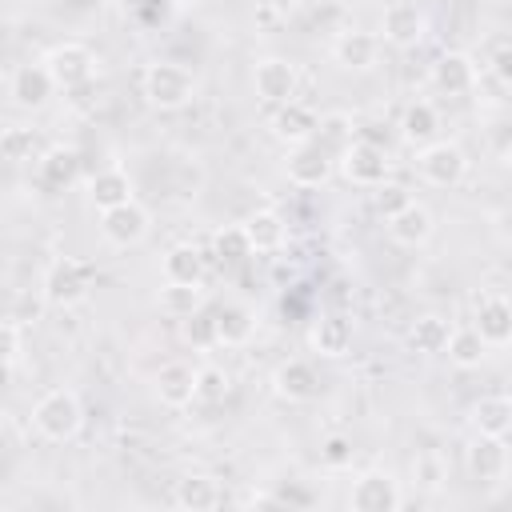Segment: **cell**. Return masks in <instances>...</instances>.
<instances>
[{"instance_id":"obj_1","label":"cell","mask_w":512,"mask_h":512,"mask_svg":"<svg viewBox=\"0 0 512 512\" xmlns=\"http://www.w3.org/2000/svg\"><path fill=\"white\" fill-rule=\"evenodd\" d=\"M140 88H144V100L160 112H180L196 100V76L184 64H172V60L148 64Z\"/></svg>"},{"instance_id":"obj_2","label":"cell","mask_w":512,"mask_h":512,"mask_svg":"<svg viewBox=\"0 0 512 512\" xmlns=\"http://www.w3.org/2000/svg\"><path fill=\"white\" fill-rule=\"evenodd\" d=\"M32 424H36V432H40L44 440H56V444L76 440L80 428H84L80 396H76L72 388H52V392H44V396L36 400V408H32Z\"/></svg>"},{"instance_id":"obj_3","label":"cell","mask_w":512,"mask_h":512,"mask_svg":"<svg viewBox=\"0 0 512 512\" xmlns=\"http://www.w3.org/2000/svg\"><path fill=\"white\" fill-rule=\"evenodd\" d=\"M416 172L432 188H456L468 176V156L452 140H432V144L416 148Z\"/></svg>"},{"instance_id":"obj_4","label":"cell","mask_w":512,"mask_h":512,"mask_svg":"<svg viewBox=\"0 0 512 512\" xmlns=\"http://www.w3.org/2000/svg\"><path fill=\"white\" fill-rule=\"evenodd\" d=\"M88 292H92V268L84 260L60 256L48 264V272H44V300L48 304L76 308L80 300H88Z\"/></svg>"},{"instance_id":"obj_5","label":"cell","mask_w":512,"mask_h":512,"mask_svg":"<svg viewBox=\"0 0 512 512\" xmlns=\"http://www.w3.org/2000/svg\"><path fill=\"white\" fill-rule=\"evenodd\" d=\"M336 164H340V172H344L352 184H360V188H376V184H384L388 172H392L388 148L376 144V140H360V136L336 156Z\"/></svg>"},{"instance_id":"obj_6","label":"cell","mask_w":512,"mask_h":512,"mask_svg":"<svg viewBox=\"0 0 512 512\" xmlns=\"http://www.w3.org/2000/svg\"><path fill=\"white\" fill-rule=\"evenodd\" d=\"M284 172H288V180L300 184V188H320V184L332 180V172H336V156L324 152L316 140H304V144H292V148H288Z\"/></svg>"},{"instance_id":"obj_7","label":"cell","mask_w":512,"mask_h":512,"mask_svg":"<svg viewBox=\"0 0 512 512\" xmlns=\"http://www.w3.org/2000/svg\"><path fill=\"white\" fill-rule=\"evenodd\" d=\"M148 228H152V216H148V208L136 204V200H124V204L100 212V236H104L108 244H116V248L140 244V240L148 236Z\"/></svg>"},{"instance_id":"obj_8","label":"cell","mask_w":512,"mask_h":512,"mask_svg":"<svg viewBox=\"0 0 512 512\" xmlns=\"http://www.w3.org/2000/svg\"><path fill=\"white\" fill-rule=\"evenodd\" d=\"M44 68H48V76H52L56 88H80V84L92 80L96 56H92V48L68 40V44H56V48L44 56Z\"/></svg>"},{"instance_id":"obj_9","label":"cell","mask_w":512,"mask_h":512,"mask_svg":"<svg viewBox=\"0 0 512 512\" xmlns=\"http://www.w3.org/2000/svg\"><path fill=\"white\" fill-rule=\"evenodd\" d=\"M252 84H256V96L264 104H288L296 96V88H300V72L284 56H264V60H256Z\"/></svg>"},{"instance_id":"obj_10","label":"cell","mask_w":512,"mask_h":512,"mask_svg":"<svg viewBox=\"0 0 512 512\" xmlns=\"http://www.w3.org/2000/svg\"><path fill=\"white\" fill-rule=\"evenodd\" d=\"M348 504L356 512H396L404 504V492H400V480H392L388 472H364L356 476Z\"/></svg>"},{"instance_id":"obj_11","label":"cell","mask_w":512,"mask_h":512,"mask_svg":"<svg viewBox=\"0 0 512 512\" xmlns=\"http://www.w3.org/2000/svg\"><path fill=\"white\" fill-rule=\"evenodd\" d=\"M380 32H384V40H388L392 48H416V44L424 40V32H428V20H424V12H420L416 4L396 0V4L384 8Z\"/></svg>"},{"instance_id":"obj_12","label":"cell","mask_w":512,"mask_h":512,"mask_svg":"<svg viewBox=\"0 0 512 512\" xmlns=\"http://www.w3.org/2000/svg\"><path fill=\"white\" fill-rule=\"evenodd\" d=\"M272 388L280 400L288 404H308L320 396V372L308 364V360H284L276 372H272Z\"/></svg>"},{"instance_id":"obj_13","label":"cell","mask_w":512,"mask_h":512,"mask_svg":"<svg viewBox=\"0 0 512 512\" xmlns=\"http://www.w3.org/2000/svg\"><path fill=\"white\" fill-rule=\"evenodd\" d=\"M432 84L444 96H468L476 88V60L468 52H440L432 64Z\"/></svg>"},{"instance_id":"obj_14","label":"cell","mask_w":512,"mask_h":512,"mask_svg":"<svg viewBox=\"0 0 512 512\" xmlns=\"http://www.w3.org/2000/svg\"><path fill=\"white\" fill-rule=\"evenodd\" d=\"M152 388H156V400H160V404L184 408V404L196 400V368L184 364V360H168V364H160Z\"/></svg>"},{"instance_id":"obj_15","label":"cell","mask_w":512,"mask_h":512,"mask_svg":"<svg viewBox=\"0 0 512 512\" xmlns=\"http://www.w3.org/2000/svg\"><path fill=\"white\" fill-rule=\"evenodd\" d=\"M432 232H436V220H432V212H428L424 204H416V200H408L400 212L388 216V236H392L396 244H404V248L428 244Z\"/></svg>"},{"instance_id":"obj_16","label":"cell","mask_w":512,"mask_h":512,"mask_svg":"<svg viewBox=\"0 0 512 512\" xmlns=\"http://www.w3.org/2000/svg\"><path fill=\"white\" fill-rule=\"evenodd\" d=\"M472 328L480 332V340H484L488 348H504V344L512 340V304H508L500 292L484 296V300L476 304V324H472Z\"/></svg>"},{"instance_id":"obj_17","label":"cell","mask_w":512,"mask_h":512,"mask_svg":"<svg viewBox=\"0 0 512 512\" xmlns=\"http://www.w3.org/2000/svg\"><path fill=\"white\" fill-rule=\"evenodd\" d=\"M468 468L480 484H500L508 476V444L504 436H476L468 448Z\"/></svg>"},{"instance_id":"obj_18","label":"cell","mask_w":512,"mask_h":512,"mask_svg":"<svg viewBox=\"0 0 512 512\" xmlns=\"http://www.w3.org/2000/svg\"><path fill=\"white\" fill-rule=\"evenodd\" d=\"M8 92H12L16 108L36 112V108H44V104L52 100L56 84H52V76H48V68H44V64H24V68H16V72H12Z\"/></svg>"},{"instance_id":"obj_19","label":"cell","mask_w":512,"mask_h":512,"mask_svg":"<svg viewBox=\"0 0 512 512\" xmlns=\"http://www.w3.org/2000/svg\"><path fill=\"white\" fill-rule=\"evenodd\" d=\"M316 112L308 108V104H300V100H288V104H276V112H272V136L280 140V144H304V140H312L316 136Z\"/></svg>"},{"instance_id":"obj_20","label":"cell","mask_w":512,"mask_h":512,"mask_svg":"<svg viewBox=\"0 0 512 512\" xmlns=\"http://www.w3.org/2000/svg\"><path fill=\"white\" fill-rule=\"evenodd\" d=\"M332 56H336V64H340V68H352V72H368V68L376 64V56H380V40H376L372 32H360V28H352V32H340V36H336V44H332Z\"/></svg>"},{"instance_id":"obj_21","label":"cell","mask_w":512,"mask_h":512,"mask_svg":"<svg viewBox=\"0 0 512 512\" xmlns=\"http://www.w3.org/2000/svg\"><path fill=\"white\" fill-rule=\"evenodd\" d=\"M240 228H244L252 252H280L284 240H288V224H284V216L272 212V208H256L252 216H244Z\"/></svg>"},{"instance_id":"obj_22","label":"cell","mask_w":512,"mask_h":512,"mask_svg":"<svg viewBox=\"0 0 512 512\" xmlns=\"http://www.w3.org/2000/svg\"><path fill=\"white\" fill-rule=\"evenodd\" d=\"M308 344H312L316 356H324V360H340V356L352 348V324H348L344 316L328 312V316H320V320L312 324Z\"/></svg>"},{"instance_id":"obj_23","label":"cell","mask_w":512,"mask_h":512,"mask_svg":"<svg viewBox=\"0 0 512 512\" xmlns=\"http://www.w3.org/2000/svg\"><path fill=\"white\" fill-rule=\"evenodd\" d=\"M400 136L404 144L412 148H424L440 136V112L428 104V100H412L404 112H400Z\"/></svg>"},{"instance_id":"obj_24","label":"cell","mask_w":512,"mask_h":512,"mask_svg":"<svg viewBox=\"0 0 512 512\" xmlns=\"http://www.w3.org/2000/svg\"><path fill=\"white\" fill-rule=\"evenodd\" d=\"M88 200H92L96 212H108V208L132 200V180H128V172H124V168H104V172H96L92 184H88Z\"/></svg>"},{"instance_id":"obj_25","label":"cell","mask_w":512,"mask_h":512,"mask_svg":"<svg viewBox=\"0 0 512 512\" xmlns=\"http://www.w3.org/2000/svg\"><path fill=\"white\" fill-rule=\"evenodd\" d=\"M164 280L168 284H204V256L196 244H172L164 252Z\"/></svg>"},{"instance_id":"obj_26","label":"cell","mask_w":512,"mask_h":512,"mask_svg":"<svg viewBox=\"0 0 512 512\" xmlns=\"http://www.w3.org/2000/svg\"><path fill=\"white\" fill-rule=\"evenodd\" d=\"M76 176H80V152L76 148L56 144V148H44L40 152V180L48 188H68Z\"/></svg>"},{"instance_id":"obj_27","label":"cell","mask_w":512,"mask_h":512,"mask_svg":"<svg viewBox=\"0 0 512 512\" xmlns=\"http://www.w3.org/2000/svg\"><path fill=\"white\" fill-rule=\"evenodd\" d=\"M256 332V312L248 304L216 308V344H248Z\"/></svg>"},{"instance_id":"obj_28","label":"cell","mask_w":512,"mask_h":512,"mask_svg":"<svg viewBox=\"0 0 512 512\" xmlns=\"http://www.w3.org/2000/svg\"><path fill=\"white\" fill-rule=\"evenodd\" d=\"M448 332H452V324H448L444 316L424 312V316H416L412 328H408V348H412V352H424V356H436V352H444Z\"/></svg>"},{"instance_id":"obj_29","label":"cell","mask_w":512,"mask_h":512,"mask_svg":"<svg viewBox=\"0 0 512 512\" xmlns=\"http://www.w3.org/2000/svg\"><path fill=\"white\" fill-rule=\"evenodd\" d=\"M172 500H176L180 508H188V512H208V508H216V504H220V488H216V480H212V476L192 472V476L176 480Z\"/></svg>"},{"instance_id":"obj_30","label":"cell","mask_w":512,"mask_h":512,"mask_svg":"<svg viewBox=\"0 0 512 512\" xmlns=\"http://www.w3.org/2000/svg\"><path fill=\"white\" fill-rule=\"evenodd\" d=\"M472 424L480 436H508L512 428V400L508 396H484L472 408Z\"/></svg>"},{"instance_id":"obj_31","label":"cell","mask_w":512,"mask_h":512,"mask_svg":"<svg viewBox=\"0 0 512 512\" xmlns=\"http://www.w3.org/2000/svg\"><path fill=\"white\" fill-rule=\"evenodd\" d=\"M324 152H332V156H340L352 140H356V124H352V116L348 112H328V116H320L316 120V136H312Z\"/></svg>"},{"instance_id":"obj_32","label":"cell","mask_w":512,"mask_h":512,"mask_svg":"<svg viewBox=\"0 0 512 512\" xmlns=\"http://www.w3.org/2000/svg\"><path fill=\"white\" fill-rule=\"evenodd\" d=\"M444 352H448V360H452L456 368H480V360L488 356V344L480 340L476 328H452Z\"/></svg>"},{"instance_id":"obj_33","label":"cell","mask_w":512,"mask_h":512,"mask_svg":"<svg viewBox=\"0 0 512 512\" xmlns=\"http://www.w3.org/2000/svg\"><path fill=\"white\" fill-rule=\"evenodd\" d=\"M204 304V288L200 284H164L160 288V308L176 320H184L188 312H196Z\"/></svg>"},{"instance_id":"obj_34","label":"cell","mask_w":512,"mask_h":512,"mask_svg":"<svg viewBox=\"0 0 512 512\" xmlns=\"http://www.w3.org/2000/svg\"><path fill=\"white\" fill-rule=\"evenodd\" d=\"M40 152V136L32 132V128H0V160H12V164H20V160H32Z\"/></svg>"},{"instance_id":"obj_35","label":"cell","mask_w":512,"mask_h":512,"mask_svg":"<svg viewBox=\"0 0 512 512\" xmlns=\"http://www.w3.org/2000/svg\"><path fill=\"white\" fill-rule=\"evenodd\" d=\"M228 392H232V376H228L220 364H204V368H196V400H204V404H220V400H228Z\"/></svg>"},{"instance_id":"obj_36","label":"cell","mask_w":512,"mask_h":512,"mask_svg":"<svg viewBox=\"0 0 512 512\" xmlns=\"http://www.w3.org/2000/svg\"><path fill=\"white\" fill-rule=\"evenodd\" d=\"M212 248H216V256H220V264H244V260L252 256V244H248V236H244L240 224L220 228L216 240H212Z\"/></svg>"},{"instance_id":"obj_37","label":"cell","mask_w":512,"mask_h":512,"mask_svg":"<svg viewBox=\"0 0 512 512\" xmlns=\"http://www.w3.org/2000/svg\"><path fill=\"white\" fill-rule=\"evenodd\" d=\"M180 332H184V340L196 344V348L216 344V308H196V312H188V316L180 320Z\"/></svg>"},{"instance_id":"obj_38","label":"cell","mask_w":512,"mask_h":512,"mask_svg":"<svg viewBox=\"0 0 512 512\" xmlns=\"http://www.w3.org/2000/svg\"><path fill=\"white\" fill-rule=\"evenodd\" d=\"M352 436H344V432H332V436H324V444H320V460L328 464V468H348L352 464Z\"/></svg>"},{"instance_id":"obj_39","label":"cell","mask_w":512,"mask_h":512,"mask_svg":"<svg viewBox=\"0 0 512 512\" xmlns=\"http://www.w3.org/2000/svg\"><path fill=\"white\" fill-rule=\"evenodd\" d=\"M488 68H492V76L500 84L512 80V44H508V36H492L488 40Z\"/></svg>"},{"instance_id":"obj_40","label":"cell","mask_w":512,"mask_h":512,"mask_svg":"<svg viewBox=\"0 0 512 512\" xmlns=\"http://www.w3.org/2000/svg\"><path fill=\"white\" fill-rule=\"evenodd\" d=\"M408 200H412V196H408V188H404V184H388V180H384V184H376V212H380L384 220H388L392 212H400Z\"/></svg>"},{"instance_id":"obj_41","label":"cell","mask_w":512,"mask_h":512,"mask_svg":"<svg viewBox=\"0 0 512 512\" xmlns=\"http://www.w3.org/2000/svg\"><path fill=\"white\" fill-rule=\"evenodd\" d=\"M412 476H416L424 488H440V480H444V464H440V456H432V452L416 456V460H412Z\"/></svg>"},{"instance_id":"obj_42","label":"cell","mask_w":512,"mask_h":512,"mask_svg":"<svg viewBox=\"0 0 512 512\" xmlns=\"http://www.w3.org/2000/svg\"><path fill=\"white\" fill-rule=\"evenodd\" d=\"M16 356H20V332H16V324L0 320V360L12 364Z\"/></svg>"},{"instance_id":"obj_43","label":"cell","mask_w":512,"mask_h":512,"mask_svg":"<svg viewBox=\"0 0 512 512\" xmlns=\"http://www.w3.org/2000/svg\"><path fill=\"white\" fill-rule=\"evenodd\" d=\"M8 380H12V364H4V360H0V392L8 388Z\"/></svg>"},{"instance_id":"obj_44","label":"cell","mask_w":512,"mask_h":512,"mask_svg":"<svg viewBox=\"0 0 512 512\" xmlns=\"http://www.w3.org/2000/svg\"><path fill=\"white\" fill-rule=\"evenodd\" d=\"M164 4H172V8H192V4H200V0H164Z\"/></svg>"},{"instance_id":"obj_45","label":"cell","mask_w":512,"mask_h":512,"mask_svg":"<svg viewBox=\"0 0 512 512\" xmlns=\"http://www.w3.org/2000/svg\"><path fill=\"white\" fill-rule=\"evenodd\" d=\"M0 320H4V304H0Z\"/></svg>"}]
</instances>
